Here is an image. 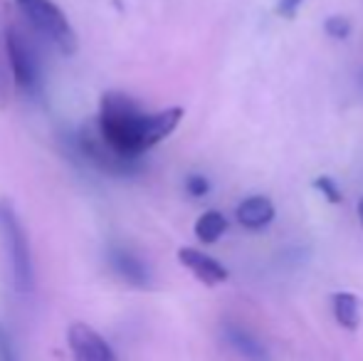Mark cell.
<instances>
[{"instance_id": "6da1fadb", "label": "cell", "mask_w": 363, "mask_h": 361, "mask_svg": "<svg viewBox=\"0 0 363 361\" xmlns=\"http://www.w3.org/2000/svg\"><path fill=\"white\" fill-rule=\"evenodd\" d=\"M148 116L139 101L126 91H104L99 101V116L96 129L104 136V141L114 151H119L126 159H141L148 151L146 129Z\"/></svg>"}, {"instance_id": "7a4b0ae2", "label": "cell", "mask_w": 363, "mask_h": 361, "mask_svg": "<svg viewBox=\"0 0 363 361\" xmlns=\"http://www.w3.org/2000/svg\"><path fill=\"white\" fill-rule=\"evenodd\" d=\"M0 238H3L5 257H8L10 282L18 292L28 294L35 287V267H33V250H30V238L20 221L15 206L3 198L0 201Z\"/></svg>"}, {"instance_id": "3957f363", "label": "cell", "mask_w": 363, "mask_h": 361, "mask_svg": "<svg viewBox=\"0 0 363 361\" xmlns=\"http://www.w3.org/2000/svg\"><path fill=\"white\" fill-rule=\"evenodd\" d=\"M20 13L40 35L50 40L62 55H72L77 50V35L69 25L65 10L55 0H15Z\"/></svg>"}, {"instance_id": "277c9868", "label": "cell", "mask_w": 363, "mask_h": 361, "mask_svg": "<svg viewBox=\"0 0 363 361\" xmlns=\"http://www.w3.org/2000/svg\"><path fill=\"white\" fill-rule=\"evenodd\" d=\"M77 149L96 171L106 176H136L141 171V159H126L114 151L99 134L96 124H84L77 131Z\"/></svg>"}, {"instance_id": "5b68a950", "label": "cell", "mask_w": 363, "mask_h": 361, "mask_svg": "<svg viewBox=\"0 0 363 361\" xmlns=\"http://www.w3.org/2000/svg\"><path fill=\"white\" fill-rule=\"evenodd\" d=\"M5 65L10 70V77L15 79L23 91L30 96L43 94V67L35 55V50L28 45V40L15 28L5 30Z\"/></svg>"}, {"instance_id": "8992f818", "label": "cell", "mask_w": 363, "mask_h": 361, "mask_svg": "<svg viewBox=\"0 0 363 361\" xmlns=\"http://www.w3.org/2000/svg\"><path fill=\"white\" fill-rule=\"evenodd\" d=\"M67 344L74 361H119L114 349L96 329L84 322H72L67 327Z\"/></svg>"}, {"instance_id": "52a82bcc", "label": "cell", "mask_w": 363, "mask_h": 361, "mask_svg": "<svg viewBox=\"0 0 363 361\" xmlns=\"http://www.w3.org/2000/svg\"><path fill=\"white\" fill-rule=\"evenodd\" d=\"M178 262H181L188 272H193V277H196L198 282L208 284V287L228 282V277H230L228 267H225L223 262L216 260L213 255H208V252L198 250V248H188V245L178 248Z\"/></svg>"}, {"instance_id": "ba28073f", "label": "cell", "mask_w": 363, "mask_h": 361, "mask_svg": "<svg viewBox=\"0 0 363 361\" xmlns=\"http://www.w3.org/2000/svg\"><path fill=\"white\" fill-rule=\"evenodd\" d=\"M109 265L111 270L119 274L126 284L136 289H148L151 287V270L144 260H141L136 252H131L129 248H121V245H114L109 250Z\"/></svg>"}, {"instance_id": "9c48e42d", "label": "cell", "mask_w": 363, "mask_h": 361, "mask_svg": "<svg viewBox=\"0 0 363 361\" xmlns=\"http://www.w3.org/2000/svg\"><path fill=\"white\" fill-rule=\"evenodd\" d=\"M274 216H277V208L267 196H247L235 208V218L247 231H262L274 221Z\"/></svg>"}, {"instance_id": "30bf717a", "label": "cell", "mask_w": 363, "mask_h": 361, "mask_svg": "<svg viewBox=\"0 0 363 361\" xmlns=\"http://www.w3.org/2000/svg\"><path fill=\"white\" fill-rule=\"evenodd\" d=\"M183 116H186L183 106H166V109H161V111H151V116H148V129H146L148 149H153V146H158L161 141H166L168 136L178 129Z\"/></svg>"}, {"instance_id": "8fae6325", "label": "cell", "mask_w": 363, "mask_h": 361, "mask_svg": "<svg viewBox=\"0 0 363 361\" xmlns=\"http://www.w3.org/2000/svg\"><path fill=\"white\" fill-rule=\"evenodd\" d=\"M223 334H225V339H228L230 347H233L242 359H247V361H269L267 347H264V344L259 342L252 332H247L245 327H240V324H225Z\"/></svg>"}, {"instance_id": "7c38bea8", "label": "cell", "mask_w": 363, "mask_h": 361, "mask_svg": "<svg viewBox=\"0 0 363 361\" xmlns=\"http://www.w3.org/2000/svg\"><path fill=\"white\" fill-rule=\"evenodd\" d=\"M331 307H334V319L339 327L356 332L361 324V304L354 292H334L331 297Z\"/></svg>"}, {"instance_id": "4fadbf2b", "label": "cell", "mask_w": 363, "mask_h": 361, "mask_svg": "<svg viewBox=\"0 0 363 361\" xmlns=\"http://www.w3.org/2000/svg\"><path fill=\"white\" fill-rule=\"evenodd\" d=\"M225 231H228V218L220 211H216V208L203 213L196 221V226H193V233H196V238L203 245H216L220 238L225 235Z\"/></svg>"}, {"instance_id": "5bb4252c", "label": "cell", "mask_w": 363, "mask_h": 361, "mask_svg": "<svg viewBox=\"0 0 363 361\" xmlns=\"http://www.w3.org/2000/svg\"><path fill=\"white\" fill-rule=\"evenodd\" d=\"M311 186H314L316 191L324 196V201L331 203V206H341V203H344V191H341V186L331 179V176H316Z\"/></svg>"}, {"instance_id": "9a60e30c", "label": "cell", "mask_w": 363, "mask_h": 361, "mask_svg": "<svg viewBox=\"0 0 363 361\" xmlns=\"http://www.w3.org/2000/svg\"><path fill=\"white\" fill-rule=\"evenodd\" d=\"M351 30H354V25H351V20L346 15H329L324 20V33L331 40H341L344 43V40L351 38Z\"/></svg>"}, {"instance_id": "2e32d148", "label": "cell", "mask_w": 363, "mask_h": 361, "mask_svg": "<svg viewBox=\"0 0 363 361\" xmlns=\"http://www.w3.org/2000/svg\"><path fill=\"white\" fill-rule=\"evenodd\" d=\"M0 361H20L15 337L3 322H0Z\"/></svg>"}, {"instance_id": "e0dca14e", "label": "cell", "mask_w": 363, "mask_h": 361, "mask_svg": "<svg viewBox=\"0 0 363 361\" xmlns=\"http://www.w3.org/2000/svg\"><path fill=\"white\" fill-rule=\"evenodd\" d=\"M183 188L191 198H206L211 193V181L203 174H188L186 181H183Z\"/></svg>"}, {"instance_id": "ac0fdd59", "label": "cell", "mask_w": 363, "mask_h": 361, "mask_svg": "<svg viewBox=\"0 0 363 361\" xmlns=\"http://www.w3.org/2000/svg\"><path fill=\"white\" fill-rule=\"evenodd\" d=\"M301 5H304V0H277L274 3V15H279L284 20H294Z\"/></svg>"}, {"instance_id": "d6986e66", "label": "cell", "mask_w": 363, "mask_h": 361, "mask_svg": "<svg viewBox=\"0 0 363 361\" xmlns=\"http://www.w3.org/2000/svg\"><path fill=\"white\" fill-rule=\"evenodd\" d=\"M8 99V77H5V67L0 65V106H5Z\"/></svg>"}, {"instance_id": "ffe728a7", "label": "cell", "mask_w": 363, "mask_h": 361, "mask_svg": "<svg viewBox=\"0 0 363 361\" xmlns=\"http://www.w3.org/2000/svg\"><path fill=\"white\" fill-rule=\"evenodd\" d=\"M356 213H359V223H361V228H363V196L359 198V206H356Z\"/></svg>"}]
</instances>
